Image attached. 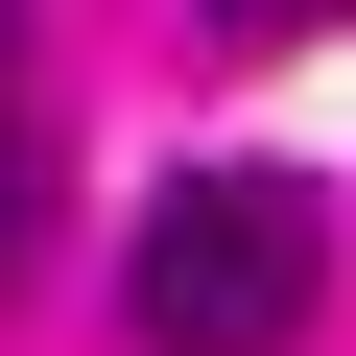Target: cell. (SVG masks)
Returning a JSON list of instances; mask_svg holds the SVG:
<instances>
[{"label":"cell","instance_id":"2","mask_svg":"<svg viewBox=\"0 0 356 356\" xmlns=\"http://www.w3.org/2000/svg\"><path fill=\"white\" fill-rule=\"evenodd\" d=\"M214 48H309V24H356V0H191Z\"/></svg>","mask_w":356,"mask_h":356},{"label":"cell","instance_id":"3","mask_svg":"<svg viewBox=\"0 0 356 356\" xmlns=\"http://www.w3.org/2000/svg\"><path fill=\"white\" fill-rule=\"evenodd\" d=\"M0 72H24V0H0Z\"/></svg>","mask_w":356,"mask_h":356},{"label":"cell","instance_id":"1","mask_svg":"<svg viewBox=\"0 0 356 356\" xmlns=\"http://www.w3.org/2000/svg\"><path fill=\"white\" fill-rule=\"evenodd\" d=\"M309 309H332V191H285V166L143 191V261H119L143 356H309Z\"/></svg>","mask_w":356,"mask_h":356}]
</instances>
